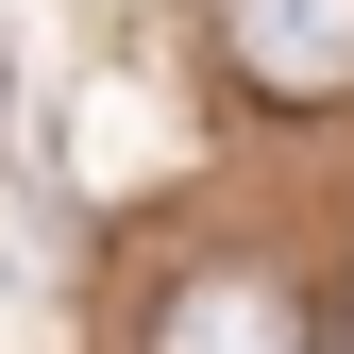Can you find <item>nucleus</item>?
Listing matches in <instances>:
<instances>
[{
  "mask_svg": "<svg viewBox=\"0 0 354 354\" xmlns=\"http://www.w3.org/2000/svg\"><path fill=\"white\" fill-rule=\"evenodd\" d=\"M136 354H321V304L287 253H169L136 304Z\"/></svg>",
  "mask_w": 354,
  "mask_h": 354,
  "instance_id": "nucleus-1",
  "label": "nucleus"
},
{
  "mask_svg": "<svg viewBox=\"0 0 354 354\" xmlns=\"http://www.w3.org/2000/svg\"><path fill=\"white\" fill-rule=\"evenodd\" d=\"M203 51L253 118H337L354 102V0H203Z\"/></svg>",
  "mask_w": 354,
  "mask_h": 354,
  "instance_id": "nucleus-2",
  "label": "nucleus"
}]
</instances>
